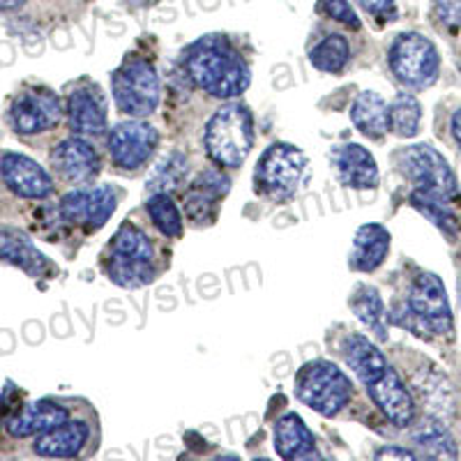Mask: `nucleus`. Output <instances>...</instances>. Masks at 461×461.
I'll return each mask as SVG.
<instances>
[{
	"mask_svg": "<svg viewBox=\"0 0 461 461\" xmlns=\"http://www.w3.org/2000/svg\"><path fill=\"white\" fill-rule=\"evenodd\" d=\"M413 388L418 393L420 402L425 403L427 413H431V418H438L446 422L455 415L456 397L446 374H440L434 367L422 369L413 376Z\"/></svg>",
	"mask_w": 461,
	"mask_h": 461,
	"instance_id": "16",
	"label": "nucleus"
},
{
	"mask_svg": "<svg viewBox=\"0 0 461 461\" xmlns=\"http://www.w3.org/2000/svg\"><path fill=\"white\" fill-rule=\"evenodd\" d=\"M402 173L413 185V192L459 203V183L447 159L434 146L418 143L403 148L397 155Z\"/></svg>",
	"mask_w": 461,
	"mask_h": 461,
	"instance_id": "3",
	"label": "nucleus"
},
{
	"mask_svg": "<svg viewBox=\"0 0 461 461\" xmlns=\"http://www.w3.org/2000/svg\"><path fill=\"white\" fill-rule=\"evenodd\" d=\"M229 178H224L220 171H203L196 178L194 187L205 192V194L215 196V199H221L224 194H229Z\"/></svg>",
	"mask_w": 461,
	"mask_h": 461,
	"instance_id": "34",
	"label": "nucleus"
},
{
	"mask_svg": "<svg viewBox=\"0 0 461 461\" xmlns=\"http://www.w3.org/2000/svg\"><path fill=\"white\" fill-rule=\"evenodd\" d=\"M185 69L201 90L220 100H233L249 86V68L221 35H205L185 53Z\"/></svg>",
	"mask_w": 461,
	"mask_h": 461,
	"instance_id": "1",
	"label": "nucleus"
},
{
	"mask_svg": "<svg viewBox=\"0 0 461 461\" xmlns=\"http://www.w3.org/2000/svg\"><path fill=\"white\" fill-rule=\"evenodd\" d=\"M351 310L369 330L376 332L378 339H388V328H385V307L378 295V291L369 284H357L351 294Z\"/></svg>",
	"mask_w": 461,
	"mask_h": 461,
	"instance_id": "27",
	"label": "nucleus"
},
{
	"mask_svg": "<svg viewBox=\"0 0 461 461\" xmlns=\"http://www.w3.org/2000/svg\"><path fill=\"white\" fill-rule=\"evenodd\" d=\"M357 5L365 7L369 14L385 16L394 10V0H357Z\"/></svg>",
	"mask_w": 461,
	"mask_h": 461,
	"instance_id": "36",
	"label": "nucleus"
},
{
	"mask_svg": "<svg viewBox=\"0 0 461 461\" xmlns=\"http://www.w3.org/2000/svg\"><path fill=\"white\" fill-rule=\"evenodd\" d=\"M127 3L134 7H146V5H150V3H158V0H127Z\"/></svg>",
	"mask_w": 461,
	"mask_h": 461,
	"instance_id": "40",
	"label": "nucleus"
},
{
	"mask_svg": "<svg viewBox=\"0 0 461 461\" xmlns=\"http://www.w3.org/2000/svg\"><path fill=\"white\" fill-rule=\"evenodd\" d=\"M155 247L143 230L125 224L113 236L111 257L106 261V273L111 282L125 288H141L155 279Z\"/></svg>",
	"mask_w": 461,
	"mask_h": 461,
	"instance_id": "5",
	"label": "nucleus"
},
{
	"mask_svg": "<svg viewBox=\"0 0 461 461\" xmlns=\"http://www.w3.org/2000/svg\"><path fill=\"white\" fill-rule=\"evenodd\" d=\"M0 258L12 266L22 267L32 277L47 273L49 261L40 249L31 242L26 233L16 229H3L0 230Z\"/></svg>",
	"mask_w": 461,
	"mask_h": 461,
	"instance_id": "23",
	"label": "nucleus"
},
{
	"mask_svg": "<svg viewBox=\"0 0 461 461\" xmlns=\"http://www.w3.org/2000/svg\"><path fill=\"white\" fill-rule=\"evenodd\" d=\"M390 252V233L381 224H365L353 238L351 261L348 266L360 273H372L385 261Z\"/></svg>",
	"mask_w": 461,
	"mask_h": 461,
	"instance_id": "20",
	"label": "nucleus"
},
{
	"mask_svg": "<svg viewBox=\"0 0 461 461\" xmlns=\"http://www.w3.org/2000/svg\"><path fill=\"white\" fill-rule=\"evenodd\" d=\"M344 360L346 365L356 372L365 385H372L374 381L388 372V360L378 351L376 346L362 335H351L344 344Z\"/></svg>",
	"mask_w": 461,
	"mask_h": 461,
	"instance_id": "24",
	"label": "nucleus"
},
{
	"mask_svg": "<svg viewBox=\"0 0 461 461\" xmlns=\"http://www.w3.org/2000/svg\"><path fill=\"white\" fill-rule=\"evenodd\" d=\"M330 162L344 187L374 189L378 185V164L367 148L357 143L335 146L330 150Z\"/></svg>",
	"mask_w": 461,
	"mask_h": 461,
	"instance_id": "14",
	"label": "nucleus"
},
{
	"mask_svg": "<svg viewBox=\"0 0 461 461\" xmlns=\"http://www.w3.org/2000/svg\"><path fill=\"white\" fill-rule=\"evenodd\" d=\"M307 173V158L291 143H275L257 164V187L275 201H286L298 192Z\"/></svg>",
	"mask_w": 461,
	"mask_h": 461,
	"instance_id": "7",
	"label": "nucleus"
},
{
	"mask_svg": "<svg viewBox=\"0 0 461 461\" xmlns=\"http://www.w3.org/2000/svg\"><path fill=\"white\" fill-rule=\"evenodd\" d=\"M390 68L406 88L425 90L438 79V49L420 32H403L390 47Z\"/></svg>",
	"mask_w": 461,
	"mask_h": 461,
	"instance_id": "6",
	"label": "nucleus"
},
{
	"mask_svg": "<svg viewBox=\"0 0 461 461\" xmlns=\"http://www.w3.org/2000/svg\"><path fill=\"white\" fill-rule=\"evenodd\" d=\"M413 440L418 450L431 459H456V440L446 427V422L438 418H427L413 429Z\"/></svg>",
	"mask_w": 461,
	"mask_h": 461,
	"instance_id": "26",
	"label": "nucleus"
},
{
	"mask_svg": "<svg viewBox=\"0 0 461 461\" xmlns=\"http://www.w3.org/2000/svg\"><path fill=\"white\" fill-rule=\"evenodd\" d=\"M406 304L411 307L415 319H418L420 328L425 332V339L434 335L447 337L455 330L450 300H447V291L438 275L420 273L413 279V284H411Z\"/></svg>",
	"mask_w": 461,
	"mask_h": 461,
	"instance_id": "9",
	"label": "nucleus"
},
{
	"mask_svg": "<svg viewBox=\"0 0 461 461\" xmlns=\"http://www.w3.org/2000/svg\"><path fill=\"white\" fill-rule=\"evenodd\" d=\"M310 60L319 72L337 74L351 60V47L341 35H328L323 42L316 44L310 53Z\"/></svg>",
	"mask_w": 461,
	"mask_h": 461,
	"instance_id": "29",
	"label": "nucleus"
},
{
	"mask_svg": "<svg viewBox=\"0 0 461 461\" xmlns=\"http://www.w3.org/2000/svg\"><path fill=\"white\" fill-rule=\"evenodd\" d=\"M68 422V409L58 406L53 402H35L28 403L22 413L7 422V431L16 438H26V436L44 434V431L56 429L58 425Z\"/></svg>",
	"mask_w": 461,
	"mask_h": 461,
	"instance_id": "21",
	"label": "nucleus"
},
{
	"mask_svg": "<svg viewBox=\"0 0 461 461\" xmlns=\"http://www.w3.org/2000/svg\"><path fill=\"white\" fill-rule=\"evenodd\" d=\"M53 164L69 183H86L100 171V158L84 139H68L60 143L53 150Z\"/></svg>",
	"mask_w": 461,
	"mask_h": 461,
	"instance_id": "18",
	"label": "nucleus"
},
{
	"mask_svg": "<svg viewBox=\"0 0 461 461\" xmlns=\"http://www.w3.org/2000/svg\"><path fill=\"white\" fill-rule=\"evenodd\" d=\"M459 304H461V279H459Z\"/></svg>",
	"mask_w": 461,
	"mask_h": 461,
	"instance_id": "41",
	"label": "nucleus"
},
{
	"mask_svg": "<svg viewBox=\"0 0 461 461\" xmlns=\"http://www.w3.org/2000/svg\"><path fill=\"white\" fill-rule=\"evenodd\" d=\"M115 104L131 118H146L159 104L158 69L148 60H127L111 79Z\"/></svg>",
	"mask_w": 461,
	"mask_h": 461,
	"instance_id": "8",
	"label": "nucleus"
},
{
	"mask_svg": "<svg viewBox=\"0 0 461 461\" xmlns=\"http://www.w3.org/2000/svg\"><path fill=\"white\" fill-rule=\"evenodd\" d=\"M316 10L323 12L325 16H330L335 22L346 23L348 28H360V19H357L356 10L348 5V0H319Z\"/></svg>",
	"mask_w": 461,
	"mask_h": 461,
	"instance_id": "33",
	"label": "nucleus"
},
{
	"mask_svg": "<svg viewBox=\"0 0 461 461\" xmlns=\"http://www.w3.org/2000/svg\"><path fill=\"white\" fill-rule=\"evenodd\" d=\"M88 438L90 427L81 420H72V422H63L56 429L37 436L35 452L40 456H51V459H68V456L79 455Z\"/></svg>",
	"mask_w": 461,
	"mask_h": 461,
	"instance_id": "19",
	"label": "nucleus"
},
{
	"mask_svg": "<svg viewBox=\"0 0 461 461\" xmlns=\"http://www.w3.org/2000/svg\"><path fill=\"white\" fill-rule=\"evenodd\" d=\"M69 125L81 137H97L106 130V106L100 90L77 88L68 102Z\"/></svg>",
	"mask_w": 461,
	"mask_h": 461,
	"instance_id": "17",
	"label": "nucleus"
},
{
	"mask_svg": "<svg viewBox=\"0 0 461 461\" xmlns=\"http://www.w3.org/2000/svg\"><path fill=\"white\" fill-rule=\"evenodd\" d=\"M434 14L450 31L461 26V0H434Z\"/></svg>",
	"mask_w": 461,
	"mask_h": 461,
	"instance_id": "35",
	"label": "nucleus"
},
{
	"mask_svg": "<svg viewBox=\"0 0 461 461\" xmlns=\"http://www.w3.org/2000/svg\"><path fill=\"white\" fill-rule=\"evenodd\" d=\"M187 176V158L180 155V152H171L148 180V187L155 189V192H164L168 187H178L180 183Z\"/></svg>",
	"mask_w": 461,
	"mask_h": 461,
	"instance_id": "31",
	"label": "nucleus"
},
{
	"mask_svg": "<svg viewBox=\"0 0 461 461\" xmlns=\"http://www.w3.org/2000/svg\"><path fill=\"white\" fill-rule=\"evenodd\" d=\"M420 122H422V106L418 97L411 93H399L390 104V130L397 137L411 139L420 131Z\"/></svg>",
	"mask_w": 461,
	"mask_h": 461,
	"instance_id": "28",
	"label": "nucleus"
},
{
	"mask_svg": "<svg viewBox=\"0 0 461 461\" xmlns=\"http://www.w3.org/2000/svg\"><path fill=\"white\" fill-rule=\"evenodd\" d=\"M353 125L369 139H381L390 131V106L381 95L365 90L357 95L351 109Z\"/></svg>",
	"mask_w": 461,
	"mask_h": 461,
	"instance_id": "25",
	"label": "nucleus"
},
{
	"mask_svg": "<svg viewBox=\"0 0 461 461\" xmlns=\"http://www.w3.org/2000/svg\"><path fill=\"white\" fill-rule=\"evenodd\" d=\"M205 152L220 167L238 168L254 146L252 113L240 102L221 106L205 127Z\"/></svg>",
	"mask_w": 461,
	"mask_h": 461,
	"instance_id": "2",
	"label": "nucleus"
},
{
	"mask_svg": "<svg viewBox=\"0 0 461 461\" xmlns=\"http://www.w3.org/2000/svg\"><path fill=\"white\" fill-rule=\"evenodd\" d=\"M275 447L277 455L286 461L307 459V456L316 455V440L303 418L295 413H288L279 418L275 425Z\"/></svg>",
	"mask_w": 461,
	"mask_h": 461,
	"instance_id": "22",
	"label": "nucleus"
},
{
	"mask_svg": "<svg viewBox=\"0 0 461 461\" xmlns=\"http://www.w3.org/2000/svg\"><path fill=\"white\" fill-rule=\"evenodd\" d=\"M367 390H369V397L374 399V403H376L378 409L383 411V415H385L393 425L397 427L413 425L415 399L393 367H388V372L383 374L378 381H374L372 385H367Z\"/></svg>",
	"mask_w": 461,
	"mask_h": 461,
	"instance_id": "13",
	"label": "nucleus"
},
{
	"mask_svg": "<svg viewBox=\"0 0 461 461\" xmlns=\"http://www.w3.org/2000/svg\"><path fill=\"white\" fill-rule=\"evenodd\" d=\"M159 143L158 130L148 122L130 121L115 125L109 134L111 159L121 168H137L150 159Z\"/></svg>",
	"mask_w": 461,
	"mask_h": 461,
	"instance_id": "10",
	"label": "nucleus"
},
{
	"mask_svg": "<svg viewBox=\"0 0 461 461\" xmlns=\"http://www.w3.org/2000/svg\"><path fill=\"white\" fill-rule=\"evenodd\" d=\"M118 189L111 185H100V187L77 189L68 194L60 203V212L65 220L72 224L88 226V229H100L104 221L113 215L115 205H118Z\"/></svg>",
	"mask_w": 461,
	"mask_h": 461,
	"instance_id": "11",
	"label": "nucleus"
},
{
	"mask_svg": "<svg viewBox=\"0 0 461 461\" xmlns=\"http://www.w3.org/2000/svg\"><path fill=\"white\" fill-rule=\"evenodd\" d=\"M452 137H455L456 146H459L461 150V109L452 115Z\"/></svg>",
	"mask_w": 461,
	"mask_h": 461,
	"instance_id": "38",
	"label": "nucleus"
},
{
	"mask_svg": "<svg viewBox=\"0 0 461 461\" xmlns=\"http://www.w3.org/2000/svg\"><path fill=\"white\" fill-rule=\"evenodd\" d=\"M148 215L155 221L159 230H162L167 238H180L183 236V217H180L178 208L171 201V196L164 194V192H155V194L148 199L146 203Z\"/></svg>",
	"mask_w": 461,
	"mask_h": 461,
	"instance_id": "30",
	"label": "nucleus"
},
{
	"mask_svg": "<svg viewBox=\"0 0 461 461\" xmlns=\"http://www.w3.org/2000/svg\"><path fill=\"white\" fill-rule=\"evenodd\" d=\"M215 196L205 194V192H201V189H192V194H187V203H185V208H187V215L192 217L194 221H210L212 217H215Z\"/></svg>",
	"mask_w": 461,
	"mask_h": 461,
	"instance_id": "32",
	"label": "nucleus"
},
{
	"mask_svg": "<svg viewBox=\"0 0 461 461\" xmlns=\"http://www.w3.org/2000/svg\"><path fill=\"white\" fill-rule=\"evenodd\" d=\"M295 394L304 406L325 418H332L348 406L353 385L346 374L337 369V365L328 360H312L295 376Z\"/></svg>",
	"mask_w": 461,
	"mask_h": 461,
	"instance_id": "4",
	"label": "nucleus"
},
{
	"mask_svg": "<svg viewBox=\"0 0 461 461\" xmlns=\"http://www.w3.org/2000/svg\"><path fill=\"white\" fill-rule=\"evenodd\" d=\"M0 173L7 187L23 199H44L51 194L53 183L49 173L26 155H16V152L5 155L0 162Z\"/></svg>",
	"mask_w": 461,
	"mask_h": 461,
	"instance_id": "15",
	"label": "nucleus"
},
{
	"mask_svg": "<svg viewBox=\"0 0 461 461\" xmlns=\"http://www.w3.org/2000/svg\"><path fill=\"white\" fill-rule=\"evenodd\" d=\"M374 456L376 459H415L413 452L403 450V447H381Z\"/></svg>",
	"mask_w": 461,
	"mask_h": 461,
	"instance_id": "37",
	"label": "nucleus"
},
{
	"mask_svg": "<svg viewBox=\"0 0 461 461\" xmlns=\"http://www.w3.org/2000/svg\"><path fill=\"white\" fill-rule=\"evenodd\" d=\"M26 0H0V10L3 12H10V10H16V7H22Z\"/></svg>",
	"mask_w": 461,
	"mask_h": 461,
	"instance_id": "39",
	"label": "nucleus"
},
{
	"mask_svg": "<svg viewBox=\"0 0 461 461\" xmlns=\"http://www.w3.org/2000/svg\"><path fill=\"white\" fill-rule=\"evenodd\" d=\"M60 102L49 90H26L14 100L10 111L12 125L19 134H37L60 122Z\"/></svg>",
	"mask_w": 461,
	"mask_h": 461,
	"instance_id": "12",
	"label": "nucleus"
}]
</instances>
